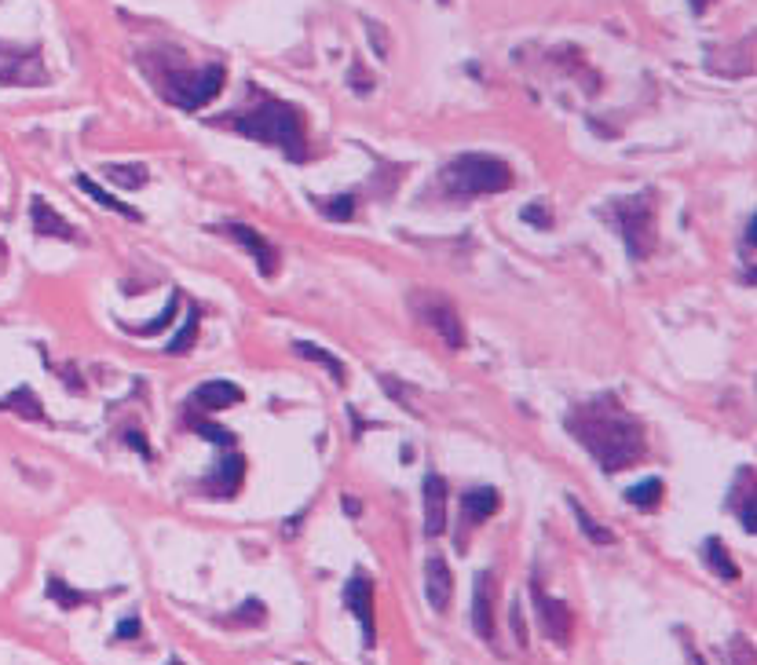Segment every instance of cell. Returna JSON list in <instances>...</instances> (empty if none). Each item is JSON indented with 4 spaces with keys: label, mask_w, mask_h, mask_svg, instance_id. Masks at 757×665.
<instances>
[{
    "label": "cell",
    "mask_w": 757,
    "mask_h": 665,
    "mask_svg": "<svg viewBox=\"0 0 757 665\" xmlns=\"http://www.w3.org/2000/svg\"><path fill=\"white\" fill-rule=\"evenodd\" d=\"M4 264H8V245L0 242V271H4Z\"/></svg>",
    "instance_id": "cell-36"
},
{
    "label": "cell",
    "mask_w": 757,
    "mask_h": 665,
    "mask_svg": "<svg viewBox=\"0 0 757 665\" xmlns=\"http://www.w3.org/2000/svg\"><path fill=\"white\" fill-rule=\"evenodd\" d=\"M567 432L597 457V465L604 472H622V468L637 465L644 457V446H648L637 417H630L611 395L575 406L567 413Z\"/></svg>",
    "instance_id": "cell-1"
},
{
    "label": "cell",
    "mask_w": 757,
    "mask_h": 665,
    "mask_svg": "<svg viewBox=\"0 0 757 665\" xmlns=\"http://www.w3.org/2000/svg\"><path fill=\"white\" fill-rule=\"evenodd\" d=\"M417 315L425 318L428 326L436 329L450 348H465V329H461V318L447 296H428V300H421V304H417Z\"/></svg>",
    "instance_id": "cell-8"
},
{
    "label": "cell",
    "mask_w": 757,
    "mask_h": 665,
    "mask_svg": "<svg viewBox=\"0 0 757 665\" xmlns=\"http://www.w3.org/2000/svg\"><path fill=\"white\" fill-rule=\"evenodd\" d=\"M169 665H183V662H176V658H172V662H169Z\"/></svg>",
    "instance_id": "cell-39"
},
{
    "label": "cell",
    "mask_w": 757,
    "mask_h": 665,
    "mask_svg": "<svg viewBox=\"0 0 757 665\" xmlns=\"http://www.w3.org/2000/svg\"><path fill=\"white\" fill-rule=\"evenodd\" d=\"M191 402L194 406H205V410H227V406L242 402V388L231 384V380H205L202 388L194 391Z\"/></svg>",
    "instance_id": "cell-16"
},
{
    "label": "cell",
    "mask_w": 757,
    "mask_h": 665,
    "mask_svg": "<svg viewBox=\"0 0 757 665\" xmlns=\"http://www.w3.org/2000/svg\"><path fill=\"white\" fill-rule=\"evenodd\" d=\"M107 180H114L118 187H125V190H139L143 183L150 180V172H147V165H107Z\"/></svg>",
    "instance_id": "cell-22"
},
{
    "label": "cell",
    "mask_w": 757,
    "mask_h": 665,
    "mask_svg": "<svg viewBox=\"0 0 757 665\" xmlns=\"http://www.w3.org/2000/svg\"><path fill=\"white\" fill-rule=\"evenodd\" d=\"M293 351H297V355H304V359H311V362H319V366H326V370H330V377L337 380V384H344V366H341V359H337L333 351L315 348V344H308V340L293 344Z\"/></svg>",
    "instance_id": "cell-21"
},
{
    "label": "cell",
    "mask_w": 757,
    "mask_h": 665,
    "mask_svg": "<svg viewBox=\"0 0 757 665\" xmlns=\"http://www.w3.org/2000/svg\"><path fill=\"white\" fill-rule=\"evenodd\" d=\"M542 205H527V209H523V220H527V223H542V227H549V220H545V216H542Z\"/></svg>",
    "instance_id": "cell-33"
},
{
    "label": "cell",
    "mask_w": 757,
    "mask_h": 665,
    "mask_svg": "<svg viewBox=\"0 0 757 665\" xmlns=\"http://www.w3.org/2000/svg\"><path fill=\"white\" fill-rule=\"evenodd\" d=\"M739 519H743V527H747V534H757V497H754V483L747 486V497L739 501Z\"/></svg>",
    "instance_id": "cell-30"
},
{
    "label": "cell",
    "mask_w": 757,
    "mask_h": 665,
    "mask_svg": "<svg viewBox=\"0 0 757 665\" xmlns=\"http://www.w3.org/2000/svg\"><path fill=\"white\" fill-rule=\"evenodd\" d=\"M344 603L355 614V622L363 625V644L366 651L377 647V614H374V581L366 578L363 570H355L348 585H344Z\"/></svg>",
    "instance_id": "cell-7"
},
{
    "label": "cell",
    "mask_w": 757,
    "mask_h": 665,
    "mask_svg": "<svg viewBox=\"0 0 757 665\" xmlns=\"http://www.w3.org/2000/svg\"><path fill=\"white\" fill-rule=\"evenodd\" d=\"M180 300H183L180 293H172L169 307H165V311H161L154 322H147V326H121V329H125V333H132V337H154V333H161L165 326H172V318H176V307H180Z\"/></svg>",
    "instance_id": "cell-24"
},
{
    "label": "cell",
    "mask_w": 757,
    "mask_h": 665,
    "mask_svg": "<svg viewBox=\"0 0 757 665\" xmlns=\"http://www.w3.org/2000/svg\"><path fill=\"white\" fill-rule=\"evenodd\" d=\"M242 472H246V461H242V454H235V450H227L224 461L216 465V472L205 479V490L213 497H235L238 486H242Z\"/></svg>",
    "instance_id": "cell-13"
},
{
    "label": "cell",
    "mask_w": 757,
    "mask_h": 665,
    "mask_svg": "<svg viewBox=\"0 0 757 665\" xmlns=\"http://www.w3.org/2000/svg\"><path fill=\"white\" fill-rule=\"evenodd\" d=\"M0 410H15V413H22V417H30V421H41V417H44L41 402L33 399L30 388H15V395L0 399Z\"/></svg>",
    "instance_id": "cell-23"
},
{
    "label": "cell",
    "mask_w": 757,
    "mask_h": 665,
    "mask_svg": "<svg viewBox=\"0 0 757 665\" xmlns=\"http://www.w3.org/2000/svg\"><path fill=\"white\" fill-rule=\"evenodd\" d=\"M567 505H571V512H575L578 527L586 530V538H593V541H597V545H611V541H615V534H611V530H604V527H600L597 519H589V516H586V508L578 505L575 497H567Z\"/></svg>",
    "instance_id": "cell-25"
},
{
    "label": "cell",
    "mask_w": 757,
    "mask_h": 665,
    "mask_svg": "<svg viewBox=\"0 0 757 665\" xmlns=\"http://www.w3.org/2000/svg\"><path fill=\"white\" fill-rule=\"evenodd\" d=\"M706 4H710V0H692V8H695V11H703Z\"/></svg>",
    "instance_id": "cell-37"
},
{
    "label": "cell",
    "mask_w": 757,
    "mask_h": 665,
    "mask_svg": "<svg viewBox=\"0 0 757 665\" xmlns=\"http://www.w3.org/2000/svg\"><path fill=\"white\" fill-rule=\"evenodd\" d=\"M224 234H231L242 249H249V253L256 256V267H260V275H275L278 271V253L267 245L264 234H256L253 227H246V223H224Z\"/></svg>",
    "instance_id": "cell-11"
},
{
    "label": "cell",
    "mask_w": 757,
    "mask_h": 665,
    "mask_svg": "<svg viewBox=\"0 0 757 665\" xmlns=\"http://www.w3.org/2000/svg\"><path fill=\"white\" fill-rule=\"evenodd\" d=\"M626 501H630L633 508H640V512L659 508L662 505V479H644V483L630 486V490H626Z\"/></svg>",
    "instance_id": "cell-20"
},
{
    "label": "cell",
    "mask_w": 757,
    "mask_h": 665,
    "mask_svg": "<svg viewBox=\"0 0 757 665\" xmlns=\"http://www.w3.org/2000/svg\"><path fill=\"white\" fill-rule=\"evenodd\" d=\"M469 622L483 640H494V574L480 570L476 574V589H472V607Z\"/></svg>",
    "instance_id": "cell-10"
},
{
    "label": "cell",
    "mask_w": 757,
    "mask_h": 665,
    "mask_svg": "<svg viewBox=\"0 0 757 665\" xmlns=\"http://www.w3.org/2000/svg\"><path fill=\"white\" fill-rule=\"evenodd\" d=\"M74 183H77V190H81V194H88V198H92V201H99L103 209L118 212V216H125V220H143V216H139V212L132 209V205H125V201H121V198H114V194H107V190L99 187V183H92V176H77Z\"/></svg>",
    "instance_id": "cell-18"
},
{
    "label": "cell",
    "mask_w": 757,
    "mask_h": 665,
    "mask_svg": "<svg viewBox=\"0 0 757 665\" xmlns=\"http://www.w3.org/2000/svg\"><path fill=\"white\" fill-rule=\"evenodd\" d=\"M743 260H747V271H754V216L747 220V231H743Z\"/></svg>",
    "instance_id": "cell-31"
},
{
    "label": "cell",
    "mask_w": 757,
    "mask_h": 665,
    "mask_svg": "<svg viewBox=\"0 0 757 665\" xmlns=\"http://www.w3.org/2000/svg\"><path fill=\"white\" fill-rule=\"evenodd\" d=\"M0 85L11 88H41L48 85L41 48H22V44L0 41Z\"/></svg>",
    "instance_id": "cell-6"
},
{
    "label": "cell",
    "mask_w": 757,
    "mask_h": 665,
    "mask_svg": "<svg viewBox=\"0 0 757 665\" xmlns=\"http://www.w3.org/2000/svg\"><path fill=\"white\" fill-rule=\"evenodd\" d=\"M128 443L136 446V450H139V454H143V457H154V454H150V450H147V443H143V439H139L136 432H128Z\"/></svg>",
    "instance_id": "cell-35"
},
{
    "label": "cell",
    "mask_w": 757,
    "mask_h": 665,
    "mask_svg": "<svg viewBox=\"0 0 757 665\" xmlns=\"http://www.w3.org/2000/svg\"><path fill=\"white\" fill-rule=\"evenodd\" d=\"M194 337H198V307L191 304V311H187V326H183V333L176 340H169V351L172 355H180V351H187L194 344Z\"/></svg>",
    "instance_id": "cell-28"
},
{
    "label": "cell",
    "mask_w": 757,
    "mask_h": 665,
    "mask_svg": "<svg viewBox=\"0 0 757 665\" xmlns=\"http://www.w3.org/2000/svg\"><path fill=\"white\" fill-rule=\"evenodd\" d=\"M512 629H516V640H520V647L527 644V636H523V618H520V603H512Z\"/></svg>",
    "instance_id": "cell-34"
},
{
    "label": "cell",
    "mask_w": 757,
    "mask_h": 665,
    "mask_svg": "<svg viewBox=\"0 0 757 665\" xmlns=\"http://www.w3.org/2000/svg\"><path fill=\"white\" fill-rule=\"evenodd\" d=\"M447 527V483L439 472L425 475V534L439 538Z\"/></svg>",
    "instance_id": "cell-12"
},
{
    "label": "cell",
    "mask_w": 757,
    "mask_h": 665,
    "mask_svg": "<svg viewBox=\"0 0 757 665\" xmlns=\"http://www.w3.org/2000/svg\"><path fill=\"white\" fill-rule=\"evenodd\" d=\"M703 552H706V563L717 570V578H725V581H739V567H736V560L728 556V549L721 545L717 538H710L703 545Z\"/></svg>",
    "instance_id": "cell-19"
},
{
    "label": "cell",
    "mask_w": 757,
    "mask_h": 665,
    "mask_svg": "<svg viewBox=\"0 0 757 665\" xmlns=\"http://www.w3.org/2000/svg\"><path fill=\"white\" fill-rule=\"evenodd\" d=\"M498 505H502V497H498V490H494V486H476V490H469V494L461 497L465 519H472V523H483V519H491L494 512H498Z\"/></svg>",
    "instance_id": "cell-17"
},
{
    "label": "cell",
    "mask_w": 757,
    "mask_h": 665,
    "mask_svg": "<svg viewBox=\"0 0 757 665\" xmlns=\"http://www.w3.org/2000/svg\"><path fill=\"white\" fill-rule=\"evenodd\" d=\"M220 125L235 128L238 136H249L256 143L278 147L289 161L308 158V143H304V121H300L297 106L282 103V99H260L249 114L220 117Z\"/></svg>",
    "instance_id": "cell-2"
},
{
    "label": "cell",
    "mask_w": 757,
    "mask_h": 665,
    "mask_svg": "<svg viewBox=\"0 0 757 665\" xmlns=\"http://www.w3.org/2000/svg\"><path fill=\"white\" fill-rule=\"evenodd\" d=\"M30 223L33 234H41V238H74L77 234L44 198H30Z\"/></svg>",
    "instance_id": "cell-15"
},
{
    "label": "cell",
    "mask_w": 757,
    "mask_h": 665,
    "mask_svg": "<svg viewBox=\"0 0 757 665\" xmlns=\"http://www.w3.org/2000/svg\"><path fill=\"white\" fill-rule=\"evenodd\" d=\"M48 596H52V600L59 603L63 611H74V607H81V603H92V596H88V592H74L70 585H66V581H59V578L48 581Z\"/></svg>",
    "instance_id": "cell-26"
},
{
    "label": "cell",
    "mask_w": 757,
    "mask_h": 665,
    "mask_svg": "<svg viewBox=\"0 0 757 665\" xmlns=\"http://www.w3.org/2000/svg\"><path fill=\"white\" fill-rule=\"evenodd\" d=\"M425 592H428V603H432V611H447L450 607V592H454V574H450L447 560H439V556H432V560L425 563Z\"/></svg>",
    "instance_id": "cell-14"
},
{
    "label": "cell",
    "mask_w": 757,
    "mask_h": 665,
    "mask_svg": "<svg viewBox=\"0 0 757 665\" xmlns=\"http://www.w3.org/2000/svg\"><path fill=\"white\" fill-rule=\"evenodd\" d=\"M264 603L260 600H246V607L242 611H235L231 618H224V625H260L264 622Z\"/></svg>",
    "instance_id": "cell-29"
},
{
    "label": "cell",
    "mask_w": 757,
    "mask_h": 665,
    "mask_svg": "<svg viewBox=\"0 0 757 665\" xmlns=\"http://www.w3.org/2000/svg\"><path fill=\"white\" fill-rule=\"evenodd\" d=\"M443 190L454 198H480V194H502L512 187V169L491 154H461L439 176Z\"/></svg>",
    "instance_id": "cell-3"
},
{
    "label": "cell",
    "mask_w": 757,
    "mask_h": 665,
    "mask_svg": "<svg viewBox=\"0 0 757 665\" xmlns=\"http://www.w3.org/2000/svg\"><path fill=\"white\" fill-rule=\"evenodd\" d=\"M315 205H319L330 220L344 223V220H352V212H355V198L352 194H344V198H315Z\"/></svg>",
    "instance_id": "cell-27"
},
{
    "label": "cell",
    "mask_w": 757,
    "mask_h": 665,
    "mask_svg": "<svg viewBox=\"0 0 757 665\" xmlns=\"http://www.w3.org/2000/svg\"><path fill=\"white\" fill-rule=\"evenodd\" d=\"M132 636H139V618H125L118 625V640H132Z\"/></svg>",
    "instance_id": "cell-32"
},
{
    "label": "cell",
    "mask_w": 757,
    "mask_h": 665,
    "mask_svg": "<svg viewBox=\"0 0 757 665\" xmlns=\"http://www.w3.org/2000/svg\"><path fill=\"white\" fill-rule=\"evenodd\" d=\"M611 220H615V227H619L622 242H626L633 260H644V256L655 249V212H651L648 194L619 198L615 205H611Z\"/></svg>",
    "instance_id": "cell-4"
},
{
    "label": "cell",
    "mask_w": 757,
    "mask_h": 665,
    "mask_svg": "<svg viewBox=\"0 0 757 665\" xmlns=\"http://www.w3.org/2000/svg\"><path fill=\"white\" fill-rule=\"evenodd\" d=\"M531 596H534V607H538L542 633L549 636V640H556V644H567V640H571V611H567L560 600L545 596L538 585H531Z\"/></svg>",
    "instance_id": "cell-9"
},
{
    "label": "cell",
    "mask_w": 757,
    "mask_h": 665,
    "mask_svg": "<svg viewBox=\"0 0 757 665\" xmlns=\"http://www.w3.org/2000/svg\"><path fill=\"white\" fill-rule=\"evenodd\" d=\"M224 88V66H202V70H183V74H172L165 81V95L169 103H176L180 110H198L209 99H216Z\"/></svg>",
    "instance_id": "cell-5"
},
{
    "label": "cell",
    "mask_w": 757,
    "mask_h": 665,
    "mask_svg": "<svg viewBox=\"0 0 757 665\" xmlns=\"http://www.w3.org/2000/svg\"><path fill=\"white\" fill-rule=\"evenodd\" d=\"M688 658H692V665H706V662H703V655H695V651H692V655H688Z\"/></svg>",
    "instance_id": "cell-38"
}]
</instances>
